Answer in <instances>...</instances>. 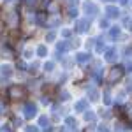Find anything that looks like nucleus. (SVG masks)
Instances as JSON below:
<instances>
[{
  "instance_id": "f257e3e1",
  "label": "nucleus",
  "mask_w": 132,
  "mask_h": 132,
  "mask_svg": "<svg viewBox=\"0 0 132 132\" xmlns=\"http://www.w3.org/2000/svg\"><path fill=\"white\" fill-rule=\"evenodd\" d=\"M2 27H4V23H2V21H0V30H2Z\"/></svg>"
}]
</instances>
